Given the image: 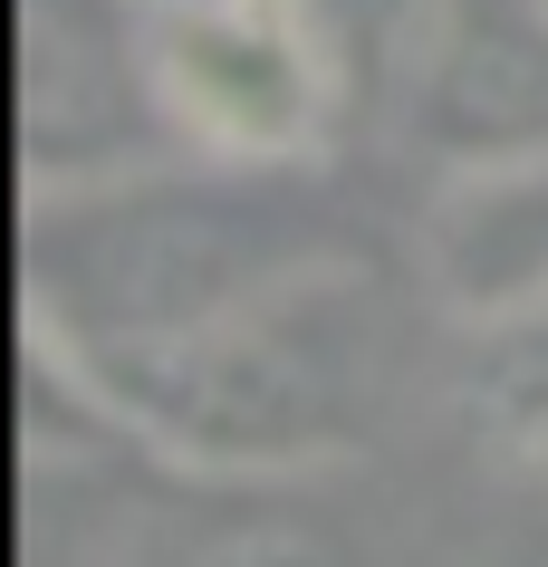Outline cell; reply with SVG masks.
<instances>
[{"mask_svg": "<svg viewBox=\"0 0 548 567\" xmlns=\"http://www.w3.org/2000/svg\"><path fill=\"white\" fill-rule=\"evenodd\" d=\"M20 279H30V347L68 375H125L174 357L270 289L347 260L328 212L299 174L270 164H203L154 154L96 183H30L20 203Z\"/></svg>", "mask_w": 548, "mask_h": 567, "instance_id": "6da1fadb", "label": "cell"}, {"mask_svg": "<svg viewBox=\"0 0 548 567\" xmlns=\"http://www.w3.org/2000/svg\"><path fill=\"white\" fill-rule=\"evenodd\" d=\"M385 365H395V308L375 269L347 250L174 357H145L96 385L77 375V385L116 414L135 452H154V472L328 481L337 462L365 452L385 414Z\"/></svg>", "mask_w": 548, "mask_h": 567, "instance_id": "7a4b0ae2", "label": "cell"}, {"mask_svg": "<svg viewBox=\"0 0 548 567\" xmlns=\"http://www.w3.org/2000/svg\"><path fill=\"white\" fill-rule=\"evenodd\" d=\"M529 472H539V491H548V452H539V462H529Z\"/></svg>", "mask_w": 548, "mask_h": 567, "instance_id": "9c48e42d", "label": "cell"}, {"mask_svg": "<svg viewBox=\"0 0 548 567\" xmlns=\"http://www.w3.org/2000/svg\"><path fill=\"white\" fill-rule=\"evenodd\" d=\"M164 481L125 567H347V529L318 501L328 481Z\"/></svg>", "mask_w": 548, "mask_h": 567, "instance_id": "8992f818", "label": "cell"}, {"mask_svg": "<svg viewBox=\"0 0 548 567\" xmlns=\"http://www.w3.org/2000/svg\"><path fill=\"white\" fill-rule=\"evenodd\" d=\"M414 260H424V289L443 299V318L462 337L539 318L548 308V154L443 174L424 221H414Z\"/></svg>", "mask_w": 548, "mask_h": 567, "instance_id": "5b68a950", "label": "cell"}, {"mask_svg": "<svg viewBox=\"0 0 548 567\" xmlns=\"http://www.w3.org/2000/svg\"><path fill=\"white\" fill-rule=\"evenodd\" d=\"M318 10V39L337 59V87H347V116L356 106H395L414 96V68H424L433 30L453 0H308Z\"/></svg>", "mask_w": 548, "mask_h": 567, "instance_id": "52a82bcc", "label": "cell"}, {"mask_svg": "<svg viewBox=\"0 0 548 567\" xmlns=\"http://www.w3.org/2000/svg\"><path fill=\"white\" fill-rule=\"evenodd\" d=\"M539 10H548V0H539Z\"/></svg>", "mask_w": 548, "mask_h": 567, "instance_id": "30bf717a", "label": "cell"}, {"mask_svg": "<svg viewBox=\"0 0 548 567\" xmlns=\"http://www.w3.org/2000/svg\"><path fill=\"white\" fill-rule=\"evenodd\" d=\"M462 394L482 414L490 443H510L519 462L548 452V308L519 318V328H490V337H462Z\"/></svg>", "mask_w": 548, "mask_h": 567, "instance_id": "ba28073f", "label": "cell"}, {"mask_svg": "<svg viewBox=\"0 0 548 567\" xmlns=\"http://www.w3.org/2000/svg\"><path fill=\"white\" fill-rule=\"evenodd\" d=\"M404 135L443 174L548 154V10L539 0H453L424 68H414Z\"/></svg>", "mask_w": 548, "mask_h": 567, "instance_id": "277c9868", "label": "cell"}, {"mask_svg": "<svg viewBox=\"0 0 548 567\" xmlns=\"http://www.w3.org/2000/svg\"><path fill=\"white\" fill-rule=\"evenodd\" d=\"M154 106L174 154L299 174L318 135L347 116L337 59L308 0H174L145 10Z\"/></svg>", "mask_w": 548, "mask_h": 567, "instance_id": "3957f363", "label": "cell"}]
</instances>
